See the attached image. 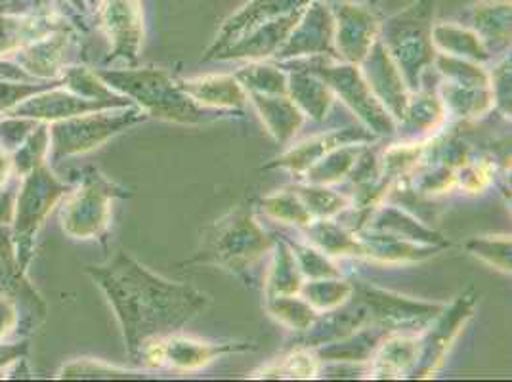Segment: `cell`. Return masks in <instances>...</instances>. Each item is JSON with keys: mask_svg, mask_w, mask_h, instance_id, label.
Here are the masks:
<instances>
[{"mask_svg": "<svg viewBox=\"0 0 512 382\" xmlns=\"http://www.w3.org/2000/svg\"><path fill=\"white\" fill-rule=\"evenodd\" d=\"M85 272L106 295L134 363L151 342L182 333L211 304L207 293L153 274L123 249Z\"/></svg>", "mask_w": 512, "mask_h": 382, "instance_id": "obj_1", "label": "cell"}, {"mask_svg": "<svg viewBox=\"0 0 512 382\" xmlns=\"http://www.w3.org/2000/svg\"><path fill=\"white\" fill-rule=\"evenodd\" d=\"M94 73L111 90L127 96L148 117L178 123L203 125L218 119V111L197 106L192 98L180 90L176 79L161 67H121V69H94Z\"/></svg>", "mask_w": 512, "mask_h": 382, "instance_id": "obj_2", "label": "cell"}, {"mask_svg": "<svg viewBox=\"0 0 512 382\" xmlns=\"http://www.w3.org/2000/svg\"><path fill=\"white\" fill-rule=\"evenodd\" d=\"M274 243L276 239L258 224L253 209L239 205L214 220L203 235L199 251L186 264L218 266L249 285L256 266L272 251Z\"/></svg>", "mask_w": 512, "mask_h": 382, "instance_id": "obj_3", "label": "cell"}, {"mask_svg": "<svg viewBox=\"0 0 512 382\" xmlns=\"http://www.w3.org/2000/svg\"><path fill=\"white\" fill-rule=\"evenodd\" d=\"M432 25L434 0H413L402 12L381 23L379 39L411 92L421 88L423 75L438 54L432 44Z\"/></svg>", "mask_w": 512, "mask_h": 382, "instance_id": "obj_4", "label": "cell"}, {"mask_svg": "<svg viewBox=\"0 0 512 382\" xmlns=\"http://www.w3.org/2000/svg\"><path fill=\"white\" fill-rule=\"evenodd\" d=\"M71 188L73 184L64 182L48 165H41L20 178L10 230L18 262L25 272H29L33 262L37 235L48 214L64 201Z\"/></svg>", "mask_w": 512, "mask_h": 382, "instance_id": "obj_5", "label": "cell"}, {"mask_svg": "<svg viewBox=\"0 0 512 382\" xmlns=\"http://www.w3.org/2000/svg\"><path fill=\"white\" fill-rule=\"evenodd\" d=\"M146 119L148 115L140 107L130 106L92 111L85 115L48 123V167L56 170L65 159L79 157L102 148L111 138L119 136L121 132L138 123H144Z\"/></svg>", "mask_w": 512, "mask_h": 382, "instance_id": "obj_6", "label": "cell"}, {"mask_svg": "<svg viewBox=\"0 0 512 382\" xmlns=\"http://www.w3.org/2000/svg\"><path fill=\"white\" fill-rule=\"evenodd\" d=\"M125 197H130V191L109 180L102 170L85 167L62 201L64 234L77 241L104 239L111 226V203Z\"/></svg>", "mask_w": 512, "mask_h": 382, "instance_id": "obj_7", "label": "cell"}, {"mask_svg": "<svg viewBox=\"0 0 512 382\" xmlns=\"http://www.w3.org/2000/svg\"><path fill=\"white\" fill-rule=\"evenodd\" d=\"M283 64L297 65L321 77L335 92L337 100H342L344 106L354 115H358L363 127L373 132L377 138L394 136L398 132V123L371 92L367 81L363 79L360 65L346 64L331 56L285 60Z\"/></svg>", "mask_w": 512, "mask_h": 382, "instance_id": "obj_8", "label": "cell"}, {"mask_svg": "<svg viewBox=\"0 0 512 382\" xmlns=\"http://www.w3.org/2000/svg\"><path fill=\"white\" fill-rule=\"evenodd\" d=\"M478 297L467 291L446 304L442 312L419 333V358L409 373V379H430L444 365L455 340L463 333L465 325L474 318Z\"/></svg>", "mask_w": 512, "mask_h": 382, "instance_id": "obj_9", "label": "cell"}, {"mask_svg": "<svg viewBox=\"0 0 512 382\" xmlns=\"http://www.w3.org/2000/svg\"><path fill=\"white\" fill-rule=\"evenodd\" d=\"M256 350L253 342H209L190 339L182 333H174L165 339L155 340L140 354L136 363L150 369H172V371H199L220 358L230 354H241Z\"/></svg>", "mask_w": 512, "mask_h": 382, "instance_id": "obj_10", "label": "cell"}, {"mask_svg": "<svg viewBox=\"0 0 512 382\" xmlns=\"http://www.w3.org/2000/svg\"><path fill=\"white\" fill-rule=\"evenodd\" d=\"M354 297L367 308L373 323H381L394 333H421L446 306L440 302L402 297L363 281H354Z\"/></svg>", "mask_w": 512, "mask_h": 382, "instance_id": "obj_11", "label": "cell"}, {"mask_svg": "<svg viewBox=\"0 0 512 382\" xmlns=\"http://www.w3.org/2000/svg\"><path fill=\"white\" fill-rule=\"evenodd\" d=\"M0 297L12 298L20 308V339L35 333L48 316V306L18 262L10 226H0Z\"/></svg>", "mask_w": 512, "mask_h": 382, "instance_id": "obj_12", "label": "cell"}, {"mask_svg": "<svg viewBox=\"0 0 512 382\" xmlns=\"http://www.w3.org/2000/svg\"><path fill=\"white\" fill-rule=\"evenodd\" d=\"M100 31L111 44L106 64H138L144 41V12L140 0H102L94 12Z\"/></svg>", "mask_w": 512, "mask_h": 382, "instance_id": "obj_13", "label": "cell"}, {"mask_svg": "<svg viewBox=\"0 0 512 382\" xmlns=\"http://www.w3.org/2000/svg\"><path fill=\"white\" fill-rule=\"evenodd\" d=\"M79 50H81V29L67 27L25 46L10 60H14L33 79L52 81L62 77L65 67L81 64L77 60Z\"/></svg>", "mask_w": 512, "mask_h": 382, "instance_id": "obj_14", "label": "cell"}, {"mask_svg": "<svg viewBox=\"0 0 512 382\" xmlns=\"http://www.w3.org/2000/svg\"><path fill=\"white\" fill-rule=\"evenodd\" d=\"M335 18V48L346 64L360 65L379 39V14L362 2H337L331 6Z\"/></svg>", "mask_w": 512, "mask_h": 382, "instance_id": "obj_15", "label": "cell"}, {"mask_svg": "<svg viewBox=\"0 0 512 382\" xmlns=\"http://www.w3.org/2000/svg\"><path fill=\"white\" fill-rule=\"evenodd\" d=\"M312 56H331L339 60L335 48V18L331 6L323 0H312L304 8L299 23L274 60L285 62Z\"/></svg>", "mask_w": 512, "mask_h": 382, "instance_id": "obj_16", "label": "cell"}, {"mask_svg": "<svg viewBox=\"0 0 512 382\" xmlns=\"http://www.w3.org/2000/svg\"><path fill=\"white\" fill-rule=\"evenodd\" d=\"M360 71L371 92L375 94V98L386 107V111L400 125L406 113L411 90L407 88L398 65L394 64V60L390 58L381 39L375 41L371 50L367 52V56L363 58Z\"/></svg>", "mask_w": 512, "mask_h": 382, "instance_id": "obj_17", "label": "cell"}, {"mask_svg": "<svg viewBox=\"0 0 512 382\" xmlns=\"http://www.w3.org/2000/svg\"><path fill=\"white\" fill-rule=\"evenodd\" d=\"M312 0H251L241 6L234 16H230L222 23L220 31L216 33L213 44L207 48L203 60H216V56L226 50L230 44L239 41L243 35L253 31L264 23L279 20L295 10L304 8Z\"/></svg>", "mask_w": 512, "mask_h": 382, "instance_id": "obj_18", "label": "cell"}, {"mask_svg": "<svg viewBox=\"0 0 512 382\" xmlns=\"http://www.w3.org/2000/svg\"><path fill=\"white\" fill-rule=\"evenodd\" d=\"M117 107L130 106H121V104L106 102V100H90V98L79 96L73 90L60 85L31 96L29 100H25L20 106L14 107L6 115L29 117V119H35V121L54 123V121L85 115V113H92V111L117 109Z\"/></svg>", "mask_w": 512, "mask_h": 382, "instance_id": "obj_19", "label": "cell"}, {"mask_svg": "<svg viewBox=\"0 0 512 382\" xmlns=\"http://www.w3.org/2000/svg\"><path fill=\"white\" fill-rule=\"evenodd\" d=\"M377 136L363 127H344L318 134L295 148L287 149L278 159L268 163L264 169H285L302 176L312 165H316L321 157L329 151L348 144H375Z\"/></svg>", "mask_w": 512, "mask_h": 382, "instance_id": "obj_20", "label": "cell"}, {"mask_svg": "<svg viewBox=\"0 0 512 382\" xmlns=\"http://www.w3.org/2000/svg\"><path fill=\"white\" fill-rule=\"evenodd\" d=\"M304 8L295 10V12L283 16L279 20L264 23V25L256 27L253 31H249L239 41H235L226 50H222L216 56V60H245V62L274 60L278 56L281 46L289 39V35L295 29V25L299 23Z\"/></svg>", "mask_w": 512, "mask_h": 382, "instance_id": "obj_21", "label": "cell"}, {"mask_svg": "<svg viewBox=\"0 0 512 382\" xmlns=\"http://www.w3.org/2000/svg\"><path fill=\"white\" fill-rule=\"evenodd\" d=\"M180 90L186 92L197 106L214 111H239L249 104V96L234 73H213L193 79H178Z\"/></svg>", "mask_w": 512, "mask_h": 382, "instance_id": "obj_22", "label": "cell"}, {"mask_svg": "<svg viewBox=\"0 0 512 382\" xmlns=\"http://www.w3.org/2000/svg\"><path fill=\"white\" fill-rule=\"evenodd\" d=\"M67 27H77L67 14L44 18L0 14V58H12L25 46Z\"/></svg>", "mask_w": 512, "mask_h": 382, "instance_id": "obj_23", "label": "cell"}, {"mask_svg": "<svg viewBox=\"0 0 512 382\" xmlns=\"http://www.w3.org/2000/svg\"><path fill=\"white\" fill-rule=\"evenodd\" d=\"M419 358V333H390L367 363V379H406Z\"/></svg>", "mask_w": 512, "mask_h": 382, "instance_id": "obj_24", "label": "cell"}, {"mask_svg": "<svg viewBox=\"0 0 512 382\" xmlns=\"http://www.w3.org/2000/svg\"><path fill=\"white\" fill-rule=\"evenodd\" d=\"M362 232H379L423 245H438L444 249L449 247L448 239H444L436 230L428 228L425 222L417 220V216L407 213L406 209L398 205L381 203L379 207H375L373 213L369 214Z\"/></svg>", "mask_w": 512, "mask_h": 382, "instance_id": "obj_25", "label": "cell"}, {"mask_svg": "<svg viewBox=\"0 0 512 382\" xmlns=\"http://www.w3.org/2000/svg\"><path fill=\"white\" fill-rule=\"evenodd\" d=\"M249 102L255 106L268 134L278 142L279 146L287 148L295 136L299 134L306 117L295 106V102L287 94H258L247 92Z\"/></svg>", "mask_w": 512, "mask_h": 382, "instance_id": "obj_26", "label": "cell"}, {"mask_svg": "<svg viewBox=\"0 0 512 382\" xmlns=\"http://www.w3.org/2000/svg\"><path fill=\"white\" fill-rule=\"evenodd\" d=\"M276 64L287 71L289 75L287 96L304 113V117L318 123L325 121L337 100L335 92L329 88V85L318 75L297 65L283 64V62H276Z\"/></svg>", "mask_w": 512, "mask_h": 382, "instance_id": "obj_27", "label": "cell"}, {"mask_svg": "<svg viewBox=\"0 0 512 382\" xmlns=\"http://www.w3.org/2000/svg\"><path fill=\"white\" fill-rule=\"evenodd\" d=\"M394 333L381 323H367L344 339L312 348L321 363H369L383 340Z\"/></svg>", "mask_w": 512, "mask_h": 382, "instance_id": "obj_28", "label": "cell"}, {"mask_svg": "<svg viewBox=\"0 0 512 382\" xmlns=\"http://www.w3.org/2000/svg\"><path fill=\"white\" fill-rule=\"evenodd\" d=\"M362 243V258H369L381 264H415L425 262L438 255L444 247L423 245L396 235L379 232H358Z\"/></svg>", "mask_w": 512, "mask_h": 382, "instance_id": "obj_29", "label": "cell"}, {"mask_svg": "<svg viewBox=\"0 0 512 382\" xmlns=\"http://www.w3.org/2000/svg\"><path fill=\"white\" fill-rule=\"evenodd\" d=\"M511 0H482L472 6V29L491 56L511 48Z\"/></svg>", "mask_w": 512, "mask_h": 382, "instance_id": "obj_30", "label": "cell"}, {"mask_svg": "<svg viewBox=\"0 0 512 382\" xmlns=\"http://www.w3.org/2000/svg\"><path fill=\"white\" fill-rule=\"evenodd\" d=\"M448 117L461 119L463 123L478 121L493 111V94L490 86L459 85L444 81L436 90Z\"/></svg>", "mask_w": 512, "mask_h": 382, "instance_id": "obj_31", "label": "cell"}, {"mask_svg": "<svg viewBox=\"0 0 512 382\" xmlns=\"http://www.w3.org/2000/svg\"><path fill=\"white\" fill-rule=\"evenodd\" d=\"M432 44L436 52L448 54L453 58L469 60L476 64H488L493 60L484 41L476 35L474 29L457 23H434L432 25Z\"/></svg>", "mask_w": 512, "mask_h": 382, "instance_id": "obj_32", "label": "cell"}, {"mask_svg": "<svg viewBox=\"0 0 512 382\" xmlns=\"http://www.w3.org/2000/svg\"><path fill=\"white\" fill-rule=\"evenodd\" d=\"M270 253H272V260L264 277V298L299 295L304 276L287 241L276 239Z\"/></svg>", "mask_w": 512, "mask_h": 382, "instance_id": "obj_33", "label": "cell"}, {"mask_svg": "<svg viewBox=\"0 0 512 382\" xmlns=\"http://www.w3.org/2000/svg\"><path fill=\"white\" fill-rule=\"evenodd\" d=\"M308 243L318 247L327 256H358L362 258L360 237L344 228L339 220H314L300 228Z\"/></svg>", "mask_w": 512, "mask_h": 382, "instance_id": "obj_34", "label": "cell"}, {"mask_svg": "<svg viewBox=\"0 0 512 382\" xmlns=\"http://www.w3.org/2000/svg\"><path fill=\"white\" fill-rule=\"evenodd\" d=\"M446 121H448V115L438 92L419 88L411 92L404 119L398 128L406 127L417 134H425L428 138L438 130H442Z\"/></svg>", "mask_w": 512, "mask_h": 382, "instance_id": "obj_35", "label": "cell"}, {"mask_svg": "<svg viewBox=\"0 0 512 382\" xmlns=\"http://www.w3.org/2000/svg\"><path fill=\"white\" fill-rule=\"evenodd\" d=\"M430 136L425 140H411L404 144H392L379 155L381 174L392 184L406 182L427 159Z\"/></svg>", "mask_w": 512, "mask_h": 382, "instance_id": "obj_36", "label": "cell"}, {"mask_svg": "<svg viewBox=\"0 0 512 382\" xmlns=\"http://www.w3.org/2000/svg\"><path fill=\"white\" fill-rule=\"evenodd\" d=\"M367 144H348L329 151L325 157H321L316 165L302 174L304 184H316V186H337L346 180L348 172L354 167L356 159L360 157L362 149Z\"/></svg>", "mask_w": 512, "mask_h": 382, "instance_id": "obj_37", "label": "cell"}, {"mask_svg": "<svg viewBox=\"0 0 512 382\" xmlns=\"http://www.w3.org/2000/svg\"><path fill=\"white\" fill-rule=\"evenodd\" d=\"M321 361L312 348L297 346L279 360L270 361L251 373V379H318Z\"/></svg>", "mask_w": 512, "mask_h": 382, "instance_id": "obj_38", "label": "cell"}, {"mask_svg": "<svg viewBox=\"0 0 512 382\" xmlns=\"http://www.w3.org/2000/svg\"><path fill=\"white\" fill-rule=\"evenodd\" d=\"M354 293V281L344 277H325V279H306L300 287V297L304 298L318 314L341 308Z\"/></svg>", "mask_w": 512, "mask_h": 382, "instance_id": "obj_39", "label": "cell"}, {"mask_svg": "<svg viewBox=\"0 0 512 382\" xmlns=\"http://www.w3.org/2000/svg\"><path fill=\"white\" fill-rule=\"evenodd\" d=\"M235 79L247 92L258 94H287L289 75L276 62H249L234 73Z\"/></svg>", "mask_w": 512, "mask_h": 382, "instance_id": "obj_40", "label": "cell"}, {"mask_svg": "<svg viewBox=\"0 0 512 382\" xmlns=\"http://www.w3.org/2000/svg\"><path fill=\"white\" fill-rule=\"evenodd\" d=\"M264 308L283 327L297 333H304L306 329H310L312 323L320 316L300 295L264 298Z\"/></svg>", "mask_w": 512, "mask_h": 382, "instance_id": "obj_41", "label": "cell"}, {"mask_svg": "<svg viewBox=\"0 0 512 382\" xmlns=\"http://www.w3.org/2000/svg\"><path fill=\"white\" fill-rule=\"evenodd\" d=\"M258 205H260V211L268 218L281 222V224H287V226L304 228L310 222H314L312 214L308 213V209L300 201L295 188L274 191V193L262 197Z\"/></svg>", "mask_w": 512, "mask_h": 382, "instance_id": "obj_42", "label": "cell"}, {"mask_svg": "<svg viewBox=\"0 0 512 382\" xmlns=\"http://www.w3.org/2000/svg\"><path fill=\"white\" fill-rule=\"evenodd\" d=\"M293 188L314 220L337 218L339 214L344 213L350 207L348 193L333 190L331 186H316V184L302 182Z\"/></svg>", "mask_w": 512, "mask_h": 382, "instance_id": "obj_43", "label": "cell"}, {"mask_svg": "<svg viewBox=\"0 0 512 382\" xmlns=\"http://www.w3.org/2000/svg\"><path fill=\"white\" fill-rule=\"evenodd\" d=\"M48 149H50V128L48 123L41 121L23 140L22 146L12 153L14 174L22 178L27 172L41 165H48Z\"/></svg>", "mask_w": 512, "mask_h": 382, "instance_id": "obj_44", "label": "cell"}, {"mask_svg": "<svg viewBox=\"0 0 512 382\" xmlns=\"http://www.w3.org/2000/svg\"><path fill=\"white\" fill-rule=\"evenodd\" d=\"M465 249L470 255L490 264L491 268L511 274V235H482L467 241Z\"/></svg>", "mask_w": 512, "mask_h": 382, "instance_id": "obj_45", "label": "cell"}, {"mask_svg": "<svg viewBox=\"0 0 512 382\" xmlns=\"http://www.w3.org/2000/svg\"><path fill=\"white\" fill-rule=\"evenodd\" d=\"M297 258L300 272L306 279H325V277H342L341 268L331 260V256L321 253L318 247L302 241L285 239Z\"/></svg>", "mask_w": 512, "mask_h": 382, "instance_id": "obj_46", "label": "cell"}, {"mask_svg": "<svg viewBox=\"0 0 512 382\" xmlns=\"http://www.w3.org/2000/svg\"><path fill=\"white\" fill-rule=\"evenodd\" d=\"M493 176H495V163L491 159L469 157L455 172V184L465 193H484L493 186Z\"/></svg>", "mask_w": 512, "mask_h": 382, "instance_id": "obj_47", "label": "cell"}, {"mask_svg": "<svg viewBox=\"0 0 512 382\" xmlns=\"http://www.w3.org/2000/svg\"><path fill=\"white\" fill-rule=\"evenodd\" d=\"M132 373L134 371L106 361L83 358L64 365L58 373V379H125Z\"/></svg>", "mask_w": 512, "mask_h": 382, "instance_id": "obj_48", "label": "cell"}, {"mask_svg": "<svg viewBox=\"0 0 512 382\" xmlns=\"http://www.w3.org/2000/svg\"><path fill=\"white\" fill-rule=\"evenodd\" d=\"M60 85H62V77L52 81H31V83L0 81V115L10 113L14 107L20 106L31 96Z\"/></svg>", "mask_w": 512, "mask_h": 382, "instance_id": "obj_49", "label": "cell"}, {"mask_svg": "<svg viewBox=\"0 0 512 382\" xmlns=\"http://www.w3.org/2000/svg\"><path fill=\"white\" fill-rule=\"evenodd\" d=\"M493 109L499 111L505 119H511V56H503V60L495 65L490 73Z\"/></svg>", "mask_w": 512, "mask_h": 382, "instance_id": "obj_50", "label": "cell"}, {"mask_svg": "<svg viewBox=\"0 0 512 382\" xmlns=\"http://www.w3.org/2000/svg\"><path fill=\"white\" fill-rule=\"evenodd\" d=\"M39 123L41 121H35L29 117L0 115V149L12 155Z\"/></svg>", "mask_w": 512, "mask_h": 382, "instance_id": "obj_51", "label": "cell"}, {"mask_svg": "<svg viewBox=\"0 0 512 382\" xmlns=\"http://www.w3.org/2000/svg\"><path fill=\"white\" fill-rule=\"evenodd\" d=\"M0 14L44 18V16H56V14H67V12H65V4L62 0H6L0 6Z\"/></svg>", "mask_w": 512, "mask_h": 382, "instance_id": "obj_52", "label": "cell"}, {"mask_svg": "<svg viewBox=\"0 0 512 382\" xmlns=\"http://www.w3.org/2000/svg\"><path fill=\"white\" fill-rule=\"evenodd\" d=\"M20 308L8 297H0V340L20 339Z\"/></svg>", "mask_w": 512, "mask_h": 382, "instance_id": "obj_53", "label": "cell"}, {"mask_svg": "<svg viewBox=\"0 0 512 382\" xmlns=\"http://www.w3.org/2000/svg\"><path fill=\"white\" fill-rule=\"evenodd\" d=\"M18 186H20V178L16 174L4 186H0V226L12 224Z\"/></svg>", "mask_w": 512, "mask_h": 382, "instance_id": "obj_54", "label": "cell"}, {"mask_svg": "<svg viewBox=\"0 0 512 382\" xmlns=\"http://www.w3.org/2000/svg\"><path fill=\"white\" fill-rule=\"evenodd\" d=\"M29 354L27 339L0 340V371Z\"/></svg>", "mask_w": 512, "mask_h": 382, "instance_id": "obj_55", "label": "cell"}, {"mask_svg": "<svg viewBox=\"0 0 512 382\" xmlns=\"http://www.w3.org/2000/svg\"><path fill=\"white\" fill-rule=\"evenodd\" d=\"M0 81H23V83H31L37 81L33 79L27 71H23L20 65L16 64L10 58H0Z\"/></svg>", "mask_w": 512, "mask_h": 382, "instance_id": "obj_56", "label": "cell"}, {"mask_svg": "<svg viewBox=\"0 0 512 382\" xmlns=\"http://www.w3.org/2000/svg\"><path fill=\"white\" fill-rule=\"evenodd\" d=\"M14 176V165L12 155L0 149V186H4Z\"/></svg>", "mask_w": 512, "mask_h": 382, "instance_id": "obj_57", "label": "cell"}, {"mask_svg": "<svg viewBox=\"0 0 512 382\" xmlns=\"http://www.w3.org/2000/svg\"><path fill=\"white\" fill-rule=\"evenodd\" d=\"M100 2H102V0H88V4H90V12H92V14L98 10Z\"/></svg>", "mask_w": 512, "mask_h": 382, "instance_id": "obj_58", "label": "cell"}, {"mask_svg": "<svg viewBox=\"0 0 512 382\" xmlns=\"http://www.w3.org/2000/svg\"><path fill=\"white\" fill-rule=\"evenodd\" d=\"M4 2H6V0H0V6H2V4H4Z\"/></svg>", "mask_w": 512, "mask_h": 382, "instance_id": "obj_59", "label": "cell"}]
</instances>
